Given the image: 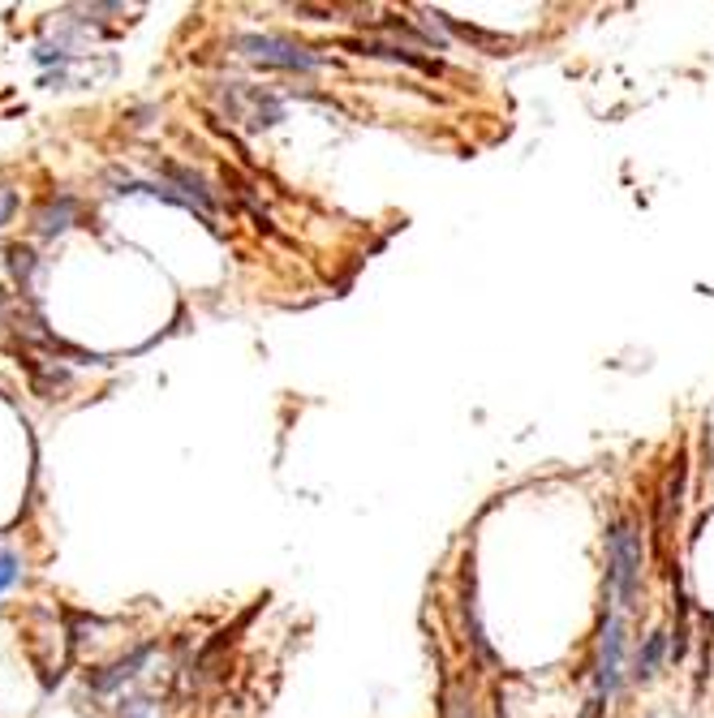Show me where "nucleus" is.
Segmentation results:
<instances>
[{
  "instance_id": "nucleus-6",
  "label": "nucleus",
  "mask_w": 714,
  "mask_h": 718,
  "mask_svg": "<svg viewBox=\"0 0 714 718\" xmlns=\"http://www.w3.org/2000/svg\"><path fill=\"white\" fill-rule=\"evenodd\" d=\"M659 658H663V633H650L645 637V650H641V658H637V679H650L659 672Z\"/></svg>"
},
{
  "instance_id": "nucleus-4",
  "label": "nucleus",
  "mask_w": 714,
  "mask_h": 718,
  "mask_svg": "<svg viewBox=\"0 0 714 718\" xmlns=\"http://www.w3.org/2000/svg\"><path fill=\"white\" fill-rule=\"evenodd\" d=\"M151 654H156L151 645H143V650H134L129 658H120V663H113V667H104L99 676H91V688H95V693H113L117 684H125V679H134V676H138V667H143V663H147Z\"/></svg>"
},
{
  "instance_id": "nucleus-1",
  "label": "nucleus",
  "mask_w": 714,
  "mask_h": 718,
  "mask_svg": "<svg viewBox=\"0 0 714 718\" xmlns=\"http://www.w3.org/2000/svg\"><path fill=\"white\" fill-rule=\"evenodd\" d=\"M641 534H637L629 520H616V529L607 534V585H611V594L616 602L629 611L637 599V590H641Z\"/></svg>"
},
{
  "instance_id": "nucleus-7",
  "label": "nucleus",
  "mask_w": 714,
  "mask_h": 718,
  "mask_svg": "<svg viewBox=\"0 0 714 718\" xmlns=\"http://www.w3.org/2000/svg\"><path fill=\"white\" fill-rule=\"evenodd\" d=\"M9 267H13V276L18 279H31V272L40 267V263H35V250H27V245H9Z\"/></svg>"
},
{
  "instance_id": "nucleus-10",
  "label": "nucleus",
  "mask_w": 714,
  "mask_h": 718,
  "mask_svg": "<svg viewBox=\"0 0 714 718\" xmlns=\"http://www.w3.org/2000/svg\"><path fill=\"white\" fill-rule=\"evenodd\" d=\"M13 207H18V194H13L9 186H0V229L9 224V215H13Z\"/></svg>"
},
{
  "instance_id": "nucleus-9",
  "label": "nucleus",
  "mask_w": 714,
  "mask_h": 718,
  "mask_svg": "<svg viewBox=\"0 0 714 718\" xmlns=\"http://www.w3.org/2000/svg\"><path fill=\"white\" fill-rule=\"evenodd\" d=\"M18 577H22V563H18V556H13V551H0V594H4V590H13V585H18Z\"/></svg>"
},
{
  "instance_id": "nucleus-8",
  "label": "nucleus",
  "mask_w": 714,
  "mask_h": 718,
  "mask_svg": "<svg viewBox=\"0 0 714 718\" xmlns=\"http://www.w3.org/2000/svg\"><path fill=\"white\" fill-rule=\"evenodd\" d=\"M120 718H159V706L151 697H125L120 701Z\"/></svg>"
},
{
  "instance_id": "nucleus-5",
  "label": "nucleus",
  "mask_w": 714,
  "mask_h": 718,
  "mask_svg": "<svg viewBox=\"0 0 714 718\" xmlns=\"http://www.w3.org/2000/svg\"><path fill=\"white\" fill-rule=\"evenodd\" d=\"M74 215H78V202L70 199V194H61V199H52L48 207L40 211V233L43 237H56V233H65L70 224H74Z\"/></svg>"
},
{
  "instance_id": "nucleus-2",
  "label": "nucleus",
  "mask_w": 714,
  "mask_h": 718,
  "mask_svg": "<svg viewBox=\"0 0 714 718\" xmlns=\"http://www.w3.org/2000/svg\"><path fill=\"white\" fill-rule=\"evenodd\" d=\"M620 679H624V624H620V615H607L602 637H598V667H595L598 706L620 693Z\"/></svg>"
},
{
  "instance_id": "nucleus-3",
  "label": "nucleus",
  "mask_w": 714,
  "mask_h": 718,
  "mask_svg": "<svg viewBox=\"0 0 714 718\" xmlns=\"http://www.w3.org/2000/svg\"><path fill=\"white\" fill-rule=\"evenodd\" d=\"M238 47L250 56V61H263V65H280V70H315L318 56H311L306 47L288 40H276V35H241Z\"/></svg>"
}]
</instances>
